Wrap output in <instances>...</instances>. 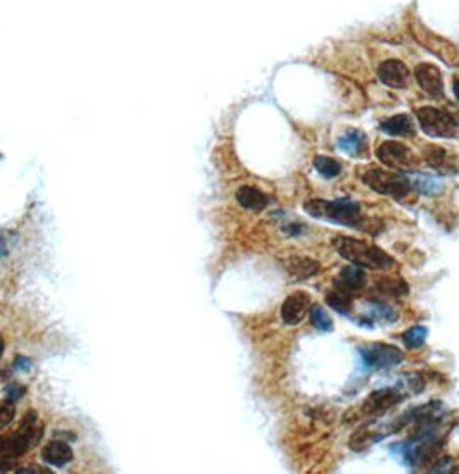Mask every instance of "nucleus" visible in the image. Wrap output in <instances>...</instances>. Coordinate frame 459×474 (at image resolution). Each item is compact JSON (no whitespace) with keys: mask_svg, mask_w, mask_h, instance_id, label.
<instances>
[{"mask_svg":"<svg viewBox=\"0 0 459 474\" xmlns=\"http://www.w3.org/2000/svg\"><path fill=\"white\" fill-rule=\"evenodd\" d=\"M43 430L42 424H38L35 414H30L24 418L23 424L18 428V431L12 435L0 436V457L6 459H18L23 453L30 451L42 438Z\"/></svg>","mask_w":459,"mask_h":474,"instance_id":"nucleus-3","label":"nucleus"},{"mask_svg":"<svg viewBox=\"0 0 459 474\" xmlns=\"http://www.w3.org/2000/svg\"><path fill=\"white\" fill-rule=\"evenodd\" d=\"M414 185H416L418 191H421L423 195H437L438 191L442 190L440 181H437V179L432 177H425V174H418Z\"/></svg>","mask_w":459,"mask_h":474,"instance_id":"nucleus-26","label":"nucleus"},{"mask_svg":"<svg viewBox=\"0 0 459 474\" xmlns=\"http://www.w3.org/2000/svg\"><path fill=\"white\" fill-rule=\"evenodd\" d=\"M376 157L381 164L391 167V169H413L418 164V159L401 142H384L376 149Z\"/></svg>","mask_w":459,"mask_h":474,"instance_id":"nucleus-7","label":"nucleus"},{"mask_svg":"<svg viewBox=\"0 0 459 474\" xmlns=\"http://www.w3.org/2000/svg\"><path fill=\"white\" fill-rule=\"evenodd\" d=\"M237 200L243 209L254 211V212L266 209L268 202H270V199H268L263 191H259L258 188H254V186L238 188Z\"/></svg>","mask_w":459,"mask_h":474,"instance_id":"nucleus-18","label":"nucleus"},{"mask_svg":"<svg viewBox=\"0 0 459 474\" xmlns=\"http://www.w3.org/2000/svg\"><path fill=\"white\" fill-rule=\"evenodd\" d=\"M416 81L420 88L430 97L444 95V81H442L440 71L432 64H420L416 68Z\"/></svg>","mask_w":459,"mask_h":474,"instance_id":"nucleus-12","label":"nucleus"},{"mask_svg":"<svg viewBox=\"0 0 459 474\" xmlns=\"http://www.w3.org/2000/svg\"><path fill=\"white\" fill-rule=\"evenodd\" d=\"M332 245L337 254L344 257L347 263L361 265V268L375 269V271H389L396 268V260L387 252L351 236H335Z\"/></svg>","mask_w":459,"mask_h":474,"instance_id":"nucleus-1","label":"nucleus"},{"mask_svg":"<svg viewBox=\"0 0 459 474\" xmlns=\"http://www.w3.org/2000/svg\"><path fill=\"white\" fill-rule=\"evenodd\" d=\"M376 290H379L381 295L402 297L409 292V287L401 278H384V280L376 285Z\"/></svg>","mask_w":459,"mask_h":474,"instance_id":"nucleus-21","label":"nucleus"},{"mask_svg":"<svg viewBox=\"0 0 459 474\" xmlns=\"http://www.w3.org/2000/svg\"><path fill=\"white\" fill-rule=\"evenodd\" d=\"M363 183L376 194L392 199H404L406 195L411 194L413 188V181L406 174L380 169V167H369L364 171Z\"/></svg>","mask_w":459,"mask_h":474,"instance_id":"nucleus-4","label":"nucleus"},{"mask_svg":"<svg viewBox=\"0 0 459 474\" xmlns=\"http://www.w3.org/2000/svg\"><path fill=\"white\" fill-rule=\"evenodd\" d=\"M43 463L54 468H64L73 459V451L64 441H51L42 448Z\"/></svg>","mask_w":459,"mask_h":474,"instance_id":"nucleus-15","label":"nucleus"},{"mask_svg":"<svg viewBox=\"0 0 459 474\" xmlns=\"http://www.w3.org/2000/svg\"><path fill=\"white\" fill-rule=\"evenodd\" d=\"M304 209L316 219L328 221L332 224H342L347 228H363L361 206L352 200H322L315 199L304 204Z\"/></svg>","mask_w":459,"mask_h":474,"instance_id":"nucleus-2","label":"nucleus"},{"mask_svg":"<svg viewBox=\"0 0 459 474\" xmlns=\"http://www.w3.org/2000/svg\"><path fill=\"white\" fill-rule=\"evenodd\" d=\"M402 399H404V394H402L399 388H380V390L373 391V394L364 400L361 411H363L364 416L375 418V416L385 414L387 411H391L392 407H396L397 404L402 402Z\"/></svg>","mask_w":459,"mask_h":474,"instance_id":"nucleus-9","label":"nucleus"},{"mask_svg":"<svg viewBox=\"0 0 459 474\" xmlns=\"http://www.w3.org/2000/svg\"><path fill=\"white\" fill-rule=\"evenodd\" d=\"M12 418H14V406H12L11 400L0 402V428H6Z\"/></svg>","mask_w":459,"mask_h":474,"instance_id":"nucleus-27","label":"nucleus"},{"mask_svg":"<svg viewBox=\"0 0 459 474\" xmlns=\"http://www.w3.org/2000/svg\"><path fill=\"white\" fill-rule=\"evenodd\" d=\"M416 116L421 130L428 137L450 138L456 135V130L459 128L458 116L436 107H420L416 110Z\"/></svg>","mask_w":459,"mask_h":474,"instance_id":"nucleus-5","label":"nucleus"},{"mask_svg":"<svg viewBox=\"0 0 459 474\" xmlns=\"http://www.w3.org/2000/svg\"><path fill=\"white\" fill-rule=\"evenodd\" d=\"M426 337H428V330L425 326H413V328H409L402 335V342H404V345L409 350H416L425 345Z\"/></svg>","mask_w":459,"mask_h":474,"instance_id":"nucleus-23","label":"nucleus"},{"mask_svg":"<svg viewBox=\"0 0 459 474\" xmlns=\"http://www.w3.org/2000/svg\"><path fill=\"white\" fill-rule=\"evenodd\" d=\"M380 130L384 133L392 135V137H409L414 133V125L411 117L406 114H397V116L389 117V120L380 122Z\"/></svg>","mask_w":459,"mask_h":474,"instance_id":"nucleus-20","label":"nucleus"},{"mask_svg":"<svg viewBox=\"0 0 459 474\" xmlns=\"http://www.w3.org/2000/svg\"><path fill=\"white\" fill-rule=\"evenodd\" d=\"M364 307H366V317H363L364 325L366 326H375V325H392L397 321L399 314L397 310L391 307V305L384 304L379 300H366L364 302Z\"/></svg>","mask_w":459,"mask_h":474,"instance_id":"nucleus-14","label":"nucleus"},{"mask_svg":"<svg viewBox=\"0 0 459 474\" xmlns=\"http://www.w3.org/2000/svg\"><path fill=\"white\" fill-rule=\"evenodd\" d=\"M315 167H316V171L322 174V177L328 178V179L339 177L340 171H342L340 162L335 161V159H332V157H327V155H318V157L315 159Z\"/></svg>","mask_w":459,"mask_h":474,"instance_id":"nucleus-24","label":"nucleus"},{"mask_svg":"<svg viewBox=\"0 0 459 474\" xmlns=\"http://www.w3.org/2000/svg\"><path fill=\"white\" fill-rule=\"evenodd\" d=\"M453 465H454L453 459H449V457H442L437 464L430 465V473H450L453 471Z\"/></svg>","mask_w":459,"mask_h":474,"instance_id":"nucleus-28","label":"nucleus"},{"mask_svg":"<svg viewBox=\"0 0 459 474\" xmlns=\"http://www.w3.org/2000/svg\"><path fill=\"white\" fill-rule=\"evenodd\" d=\"M425 159L428 162L430 167L437 171L440 174H454L458 173V167L454 166V162L450 161L449 154L444 149L437 145H428L425 149Z\"/></svg>","mask_w":459,"mask_h":474,"instance_id":"nucleus-16","label":"nucleus"},{"mask_svg":"<svg viewBox=\"0 0 459 474\" xmlns=\"http://www.w3.org/2000/svg\"><path fill=\"white\" fill-rule=\"evenodd\" d=\"M359 355L363 364L369 369H389L401 364L404 354L396 345H387V343H371V345L359 347Z\"/></svg>","mask_w":459,"mask_h":474,"instance_id":"nucleus-6","label":"nucleus"},{"mask_svg":"<svg viewBox=\"0 0 459 474\" xmlns=\"http://www.w3.org/2000/svg\"><path fill=\"white\" fill-rule=\"evenodd\" d=\"M311 297L306 292H294L282 305V320L285 325H299L311 307Z\"/></svg>","mask_w":459,"mask_h":474,"instance_id":"nucleus-10","label":"nucleus"},{"mask_svg":"<svg viewBox=\"0 0 459 474\" xmlns=\"http://www.w3.org/2000/svg\"><path fill=\"white\" fill-rule=\"evenodd\" d=\"M2 352H4V343L0 340V357H2Z\"/></svg>","mask_w":459,"mask_h":474,"instance_id":"nucleus-31","label":"nucleus"},{"mask_svg":"<svg viewBox=\"0 0 459 474\" xmlns=\"http://www.w3.org/2000/svg\"><path fill=\"white\" fill-rule=\"evenodd\" d=\"M337 145H339L340 150L347 152L352 157H361L366 152V135H364L361 130H349L345 132L342 137L337 140Z\"/></svg>","mask_w":459,"mask_h":474,"instance_id":"nucleus-17","label":"nucleus"},{"mask_svg":"<svg viewBox=\"0 0 459 474\" xmlns=\"http://www.w3.org/2000/svg\"><path fill=\"white\" fill-rule=\"evenodd\" d=\"M12 469V460L6 459V457H0V473H7Z\"/></svg>","mask_w":459,"mask_h":474,"instance_id":"nucleus-29","label":"nucleus"},{"mask_svg":"<svg viewBox=\"0 0 459 474\" xmlns=\"http://www.w3.org/2000/svg\"><path fill=\"white\" fill-rule=\"evenodd\" d=\"M288 275L294 276L295 280H307L315 276L320 271V264L310 257H290L285 263Z\"/></svg>","mask_w":459,"mask_h":474,"instance_id":"nucleus-19","label":"nucleus"},{"mask_svg":"<svg viewBox=\"0 0 459 474\" xmlns=\"http://www.w3.org/2000/svg\"><path fill=\"white\" fill-rule=\"evenodd\" d=\"M413 33L416 35V38L420 40L432 54H436L438 59L450 64V66L459 63V52L456 51V47H454L453 43L448 42V40L432 33V31L426 30V28L421 26V24H416V26L413 28Z\"/></svg>","mask_w":459,"mask_h":474,"instance_id":"nucleus-8","label":"nucleus"},{"mask_svg":"<svg viewBox=\"0 0 459 474\" xmlns=\"http://www.w3.org/2000/svg\"><path fill=\"white\" fill-rule=\"evenodd\" d=\"M310 317H311V322L312 326H315L318 331H323V333H330L333 330V322L330 320V316L327 314V310H325L322 305H311L310 307Z\"/></svg>","mask_w":459,"mask_h":474,"instance_id":"nucleus-25","label":"nucleus"},{"mask_svg":"<svg viewBox=\"0 0 459 474\" xmlns=\"http://www.w3.org/2000/svg\"><path fill=\"white\" fill-rule=\"evenodd\" d=\"M327 304L330 305L333 310H337L339 314H344V316H349L352 309V295L342 292V290H333L332 293L327 295Z\"/></svg>","mask_w":459,"mask_h":474,"instance_id":"nucleus-22","label":"nucleus"},{"mask_svg":"<svg viewBox=\"0 0 459 474\" xmlns=\"http://www.w3.org/2000/svg\"><path fill=\"white\" fill-rule=\"evenodd\" d=\"M454 93H456V99L459 100V80H456V83H454Z\"/></svg>","mask_w":459,"mask_h":474,"instance_id":"nucleus-30","label":"nucleus"},{"mask_svg":"<svg viewBox=\"0 0 459 474\" xmlns=\"http://www.w3.org/2000/svg\"><path fill=\"white\" fill-rule=\"evenodd\" d=\"M379 78L391 88H406L409 83L408 66L399 59H387L379 66Z\"/></svg>","mask_w":459,"mask_h":474,"instance_id":"nucleus-11","label":"nucleus"},{"mask_svg":"<svg viewBox=\"0 0 459 474\" xmlns=\"http://www.w3.org/2000/svg\"><path fill=\"white\" fill-rule=\"evenodd\" d=\"M364 281H366V275H364L363 268H361V265L351 264L340 271L339 278L335 280V288L342 290V292L354 297L363 290Z\"/></svg>","mask_w":459,"mask_h":474,"instance_id":"nucleus-13","label":"nucleus"}]
</instances>
